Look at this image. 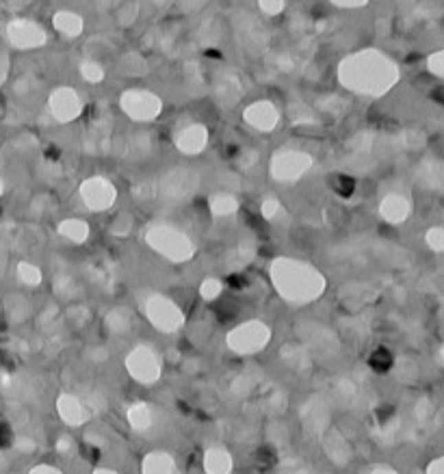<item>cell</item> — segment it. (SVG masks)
<instances>
[{
	"label": "cell",
	"mask_w": 444,
	"mask_h": 474,
	"mask_svg": "<svg viewBox=\"0 0 444 474\" xmlns=\"http://www.w3.org/2000/svg\"><path fill=\"white\" fill-rule=\"evenodd\" d=\"M332 184H334V191L342 197H349L355 191V182L349 176H334Z\"/></svg>",
	"instance_id": "cell-2"
},
{
	"label": "cell",
	"mask_w": 444,
	"mask_h": 474,
	"mask_svg": "<svg viewBox=\"0 0 444 474\" xmlns=\"http://www.w3.org/2000/svg\"><path fill=\"white\" fill-rule=\"evenodd\" d=\"M368 366L373 368L375 372H388L390 366H392V353L388 349H384V347L375 349L368 357Z\"/></svg>",
	"instance_id": "cell-1"
},
{
	"label": "cell",
	"mask_w": 444,
	"mask_h": 474,
	"mask_svg": "<svg viewBox=\"0 0 444 474\" xmlns=\"http://www.w3.org/2000/svg\"><path fill=\"white\" fill-rule=\"evenodd\" d=\"M11 440H13V433H11L9 425H0V449L9 447Z\"/></svg>",
	"instance_id": "cell-3"
}]
</instances>
